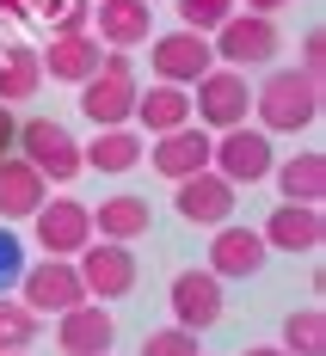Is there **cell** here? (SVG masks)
<instances>
[{
  "label": "cell",
  "mask_w": 326,
  "mask_h": 356,
  "mask_svg": "<svg viewBox=\"0 0 326 356\" xmlns=\"http://www.w3.org/2000/svg\"><path fill=\"white\" fill-rule=\"evenodd\" d=\"M148 68L154 80H166V86H197L203 74L216 68V56H210V37L197 31H166V37H148Z\"/></svg>",
  "instance_id": "cell-8"
},
{
  "label": "cell",
  "mask_w": 326,
  "mask_h": 356,
  "mask_svg": "<svg viewBox=\"0 0 326 356\" xmlns=\"http://www.w3.org/2000/svg\"><path fill=\"white\" fill-rule=\"evenodd\" d=\"M142 136H166V129H179L191 123V86H166V80H154L148 92H136V117H130Z\"/></svg>",
  "instance_id": "cell-20"
},
{
  "label": "cell",
  "mask_w": 326,
  "mask_h": 356,
  "mask_svg": "<svg viewBox=\"0 0 326 356\" xmlns=\"http://www.w3.org/2000/svg\"><path fill=\"white\" fill-rule=\"evenodd\" d=\"M43 86V62L37 43H0V105H25Z\"/></svg>",
  "instance_id": "cell-24"
},
{
  "label": "cell",
  "mask_w": 326,
  "mask_h": 356,
  "mask_svg": "<svg viewBox=\"0 0 326 356\" xmlns=\"http://www.w3.org/2000/svg\"><path fill=\"white\" fill-rule=\"evenodd\" d=\"M19 301L31 307L37 320H43V314H68V307H80L86 289H80L74 258H37V264H25V277H19Z\"/></svg>",
  "instance_id": "cell-6"
},
{
  "label": "cell",
  "mask_w": 326,
  "mask_h": 356,
  "mask_svg": "<svg viewBox=\"0 0 326 356\" xmlns=\"http://www.w3.org/2000/svg\"><path fill=\"white\" fill-rule=\"evenodd\" d=\"M37 344V314L19 295H0V350H31Z\"/></svg>",
  "instance_id": "cell-26"
},
{
  "label": "cell",
  "mask_w": 326,
  "mask_h": 356,
  "mask_svg": "<svg viewBox=\"0 0 326 356\" xmlns=\"http://www.w3.org/2000/svg\"><path fill=\"white\" fill-rule=\"evenodd\" d=\"M234 203H240V191L222 172H210V166L179 178V191H173V209H179V221H191V227H222V221H234Z\"/></svg>",
  "instance_id": "cell-10"
},
{
  "label": "cell",
  "mask_w": 326,
  "mask_h": 356,
  "mask_svg": "<svg viewBox=\"0 0 326 356\" xmlns=\"http://www.w3.org/2000/svg\"><path fill=\"white\" fill-rule=\"evenodd\" d=\"M0 19H37V0H0Z\"/></svg>",
  "instance_id": "cell-32"
},
{
  "label": "cell",
  "mask_w": 326,
  "mask_h": 356,
  "mask_svg": "<svg viewBox=\"0 0 326 356\" xmlns=\"http://www.w3.org/2000/svg\"><path fill=\"white\" fill-rule=\"evenodd\" d=\"M253 117L265 136H295L320 123V80H308L302 68H271L253 92Z\"/></svg>",
  "instance_id": "cell-1"
},
{
  "label": "cell",
  "mask_w": 326,
  "mask_h": 356,
  "mask_svg": "<svg viewBox=\"0 0 326 356\" xmlns=\"http://www.w3.org/2000/svg\"><path fill=\"white\" fill-rule=\"evenodd\" d=\"M277 49H284V37L265 13H228V25L210 31V56L222 68H265Z\"/></svg>",
  "instance_id": "cell-5"
},
{
  "label": "cell",
  "mask_w": 326,
  "mask_h": 356,
  "mask_svg": "<svg viewBox=\"0 0 326 356\" xmlns=\"http://www.w3.org/2000/svg\"><path fill=\"white\" fill-rule=\"evenodd\" d=\"M271 178H277L284 203H320L326 197V154L320 147H302V154H290V160H277Z\"/></svg>",
  "instance_id": "cell-22"
},
{
  "label": "cell",
  "mask_w": 326,
  "mask_h": 356,
  "mask_svg": "<svg viewBox=\"0 0 326 356\" xmlns=\"http://www.w3.org/2000/svg\"><path fill=\"white\" fill-rule=\"evenodd\" d=\"M271 166H277V147H271V136H265L258 123H234V129H222L216 147H210V172H222L234 191L271 178Z\"/></svg>",
  "instance_id": "cell-4"
},
{
  "label": "cell",
  "mask_w": 326,
  "mask_h": 356,
  "mask_svg": "<svg viewBox=\"0 0 326 356\" xmlns=\"http://www.w3.org/2000/svg\"><path fill=\"white\" fill-rule=\"evenodd\" d=\"M247 111H253V86H247V68H210L197 86H191V117L222 136V129H234V123H247Z\"/></svg>",
  "instance_id": "cell-3"
},
{
  "label": "cell",
  "mask_w": 326,
  "mask_h": 356,
  "mask_svg": "<svg viewBox=\"0 0 326 356\" xmlns=\"http://www.w3.org/2000/svg\"><path fill=\"white\" fill-rule=\"evenodd\" d=\"M148 136L136 123H117V129H99L93 147H80V166H93V172H130L136 160H142Z\"/></svg>",
  "instance_id": "cell-23"
},
{
  "label": "cell",
  "mask_w": 326,
  "mask_h": 356,
  "mask_svg": "<svg viewBox=\"0 0 326 356\" xmlns=\"http://www.w3.org/2000/svg\"><path fill=\"white\" fill-rule=\"evenodd\" d=\"M142 356H203V350H197V332L160 325V332H148V338H142Z\"/></svg>",
  "instance_id": "cell-29"
},
{
  "label": "cell",
  "mask_w": 326,
  "mask_h": 356,
  "mask_svg": "<svg viewBox=\"0 0 326 356\" xmlns=\"http://www.w3.org/2000/svg\"><path fill=\"white\" fill-rule=\"evenodd\" d=\"M93 37L105 49H142L154 37V0H93Z\"/></svg>",
  "instance_id": "cell-17"
},
{
  "label": "cell",
  "mask_w": 326,
  "mask_h": 356,
  "mask_svg": "<svg viewBox=\"0 0 326 356\" xmlns=\"http://www.w3.org/2000/svg\"><path fill=\"white\" fill-rule=\"evenodd\" d=\"M148 197H130V191H117V197H99V209H93V234L99 240H117V246H136L148 234Z\"/></svg>",
  "instance_id": "cell-21"
},
{
  "label": "cell",
  "mask_w": 326,
  "mask_h": 356,
  "mask_svg": "<svg viewBox=\"0 0 326 356\" xmlns=\"http://www.w3.org/2000/svg\"><path fill=\"white\" fill-rule=\"evenodd\" d=\"M320 62H326V31H308L302 37V74L320 80Z\"/></svg>",
  "instance_id": "cell-31"
},
{
  "label": "cell",
  "mask_w": 326,
  "mask_h": 356,
  "mask_svg": "<svg viewBox=\"0 0 326 356\" xmlns=\"http://www.w3.org/2000/svg\"><path fill=\"white\" fill-rule=\"evenodd\" d=\"M74 270H80V289L86 301H123L136 289V252L105 240V246H80L74 252Z\"/></svg>",
  "instance_id": "cell-9"
},
{
  "label": "cell",
  "mask_w": 326,
  "mask_h": 356,
  "mask_svg": "<svg viewBox=\"0 0 326 356\" xmlns=\"http://www.w3.org/2000/svg\"><path fill=\"white\" fill-rule=\"evenodd\" d=\"M43 197H49V184H43V172L31 160L0 154V221H31L43 209Z\"/></svg>",
  "instance_id": "cell-19"
},
{
  "label": "cell",
  "mask_w": 326,
  "mask_h": 356,
  "mask_svg": "<svg viewBox=\"0 0 326 356\" xmlns=\"http://www.w3.org/2000/svg\"><path fill=\"white\" fill-rule=\"evenodd\" d=\"M117 344V325H111L105 301H80L68 314H56V350L62 356H111Z\"/></svg>",
  "instance_id": "cell-13"
},
{
  "label": "cell",
  "mask_w": 326,
  "mask_h": 356,
  "mask_svg": "<svg viewBox=\"0 0 326 356\" xmlns=\"http://www.w3.org/2000/svg\"><path fill=\"white\" fill-rule=\"evenodd\" d=\"M265 240H258V227H234V221H222L216 240H210V277H222V283H247V277H258L265 270Z\"/></svg>",
  "instance_id": "cell-14"
},
{
  "label": "cell",
  "mask_w": 326,
  "mask_h": 356,
  "mask_svg": "<svg viewBox=\"0 0 326 356\" xmlns=\"http://www.w3.org/2000/svg\"><path fill=\"white\" fill-rule=\"evenodd\" d=\"M240 356H290L284 344H253V350H240Z\"/></svg>",
  "instance_id": "cell-35"
},
{
  "label": "cell",
  "mask_w": 326,
  "mask_h": 356,
  "mask_svg": "<svg viewBox=\"0 0 326 356\" xmlns=\"http://www.w3.org/2000/svg\"><path fill=\"white\" fill-rule=\"evenodd\" d=\"M19 277H25V240L0 221V295H6V289H19Z\"/></svg>",
  "instance_id": "cell-30"
},
{
  "label": "cell",
  "mask_w": 326,
  "mask_h": 356,
  "mask_svg": "<svg viewBox=\"0 0 326 356\" xmlns=\"http://www.w3.org/2000/svg\"><path fill=\"white\" fill-rule=\"evenodd\" d=\"M99 37L93 31H68V37H49V49H37V62H43V80H62V86H80V80H93L99 74Z\"/></svg>",
  "instance_id": "cell-18"
},
{
  "label": "cell",
  "mask_w": 326,
  "mask_h": 356,
  "mask_svg": "<svg viewBox=\"0 0 326 356\" xmlns=\"http://www.w3.org/2000/svg\"><path fill=\"white\" fill-rule=\"evenodd\" d=\"M228 13H240L234 0H179V25L197 37H210L216 25H228Z\"/></svg>",
  "instance_id": "cell-28"
},
{
  "label": "cell",
  "mask_w": 326,
  "mask_h": 356,
  "mask_svg": "<svg viewBox=\"0 0 326 356\" xmlns=\"http://www.w3.org/2000/svg\"><path fill=\"white\" fill-rule=\"evenodd\" d=\"M284 6H290V0H247V13H265V19H271V13H284Z\"/></svg>",
  "instance_id": "cell-34"
},
{
  "label": "cell",
  "mask_w": 326,
  "mask_h": 356,
  "mask_svg": "<svg viewBox=\"0 0 326 356\" xmlns=\"http://www.w3.org/2000/svg\"><path fill=\"white\" fill-rule=\"evenodd\" d=\"M13 147H19V160H31L43 184H68L80 178V142L68 136V123H56V117H19V129H13Z\"/></svg>",
  "instance_id": "cell-2"
},
{
  "label": "cell",
  "mask_w": 326,
  "mask_h": 356,
  "mask_svg": "<svg viewBox=\"0 0 326 356\" xmlns=\"http://www.w3.org/2000/svg\"><path fill=\"white\" fill-rule=\"evenodd\" d=\"M136 74H117V68H99L93 80H80V111H86V123L93 129H117V123H130L136 117Z\"/></svg>",
  "instance_id": "cell-12"
},
{
  "label": "cell",
  "mask_w": 326,
  "mask_h": 356,
  "mask_svg": "<svg viewBox=\"0 0 326 356\" xmlns=\"http://www.w3.org/2000/svg\"><path fill=\"white\" fill-rule=\"evenodd\" d=\"M37 19L49 25V37L93 31V0H37Z\"/></svg>",
  "instance_id": "cell-27"
},
{
  "label": "cell",
  "mask_w": 326,
  "mask_h": 356,
  "mask_svg": "<svg viewBox=\"0 0 326 356\" xmlns=\"http://www.w3.org/2000/svg\"><path fill=\"white\" fill-rule=\"evenodd\" d=\"M31 234L43 258H74L80 246H93V209L80 197H43V209L31 215Z\"/></svg>",
  "instance_id": "cell-7"
},
{
  "label": "cell",
  "mask_w": 326,
  "mask_h": 356,
  "mask_svg": "<svg viewBox=\"0 0 326 356\" xmlns=\"http://www.w3.org/2000/svg\"><path fill=\"white\" fill-rule=\"evenodd\" d=\"M284 350L290 356H326V314L320 307H302L284 320Z\"/></svg>",
  "instance_id": "cell-25"
},
{
  "label": "cell",
  "mask_w": 326,
  "mask_h": 356,
  "mask_svg": "<svg viewBox=\"0 0 326 356\" xmlns=\"http://www.w3.org/2000/svg\"><path fill=\"white\" fill-rule=\"evenodd\" d=\"M0 356H31V350H0Z\"/></svg>",
  "instance_id": "cell-36"
},
{
  "label": "cell",
  "mask_w": 326,
  "mask_h": 356,
  "mask_svg": "<svg viewBox=\"0 0 326 356\" xmlns=\"http://www.w3.org/2000/svg\"><path fill=\"white\" fill-rule=\"evenodd\" d=\"M166 301H173V325H185V332H210L222 320V307H228L222 277H210V270H179Z\"/></svg>",
  "instance_id": "cell-16"
},
{
  "label": "cell",
  "mask_w": 326,
  "mask_h": 356,
  "mask_svg": "<svg viewBox=\"0 0 326 356\" xmlns=\"http://www.w3.org/2000/svg\"><path fill=\"white\" fill-rule=\"evenodd\" d=\"M258 240L265 252H320L326 240V221H320V203H277V209L265 215V227H258Z\"/></svg>",
  "instance_id": "cell-15"
},
{
  "label": "cell",
  "mask_w": 326,
  "mask_h": 356,
  "mask_svg": "<svg viewBox=\"0 0 326 356\" xmlns=\"http://www.w3.org/2000/svg\"><path fill=\"white\" fill-rule=\"evenodd\" d=\"M13 129H19V117H13V105H0V154H13Z\"/></svg>",
  "instance_id": "cell-33"
},
{
  "label": "cell",
  "mask_w": 326,
  "mask_h": 356,
  "mask_svg": "<svg viewBox=\"0 0 326 356\" xmlns=\"http://www.w3.org/2000/svg\"><path fill=\"white\" fill-rule=\"evenodd\" d=\"M210 147H216V136L203 129V123H179V129H166V136H154V147H142L148 154V166L160 178H191V172H203L210 166Z\"/></svg>",
  "instance_id": "cell-11"
}]
</instances>
